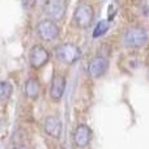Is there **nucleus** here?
Returning <instances> with one entry per match:
<instances>
[{"label": "nucleus", "mask_w": 149, "mask_h": 149, "mask_svg": "<svg viewBox=\"0 0 149 149\" xmlns=\"http://www.w3.org/2000/svg\"><path fill=\"white\" fill-rule=\"evenodd\" d=\"M65 90V76L55 72L52 74L51 85H50V97L52 101H60Z\"/></svg>", "instance_id": "nucleus-6"}, {"label": "nucleus", "mask_w": 149, "mask_h": 149, "mask_svg": "<svg viewBox=\"0 0 149 149\" xmlns=\"http://www.w3.org/2000/svg\"><path fill=\"white\" fill-rule=\"evenodd\" d=\"M93 18H94V9L88 3H80L74 9L73 15V22L77 28L80 29H88L92 26Z\"/></svg>", "instance_id": "nucleus-2"}, {"label": "nucleus", "mask_w": 149, "mask_h": 149, "mask_svg": "<svg viewBox=\"0 0 149 149\" xmlns=\"http://www.w3.org/2000/svg\"><path fill=\"white\" fill-rule=\"evenodd\" d=\"M149 34L147 29L143 26H131L127 29L123 36V42L131 49H140L148 42Z\"/></svg>", "instance_id": "nucleus-1"}, {"label": "nucleus", "mask_w": 149, "mask_h": 149, "mask_svg": "<svg viewBox=\"0 0 149 149\" xmlns=\"http://www.w3.org/2000/svg\"><path fill=\"white\" fill-rule=\"evenodd\" d=\"M55 55L56 58L64 64H73L81 56V50L73 43H70V42H65V43H62L56 47L55 50Z\"/></svg>", "instance_id": "nucleus-3"}, {"label": "nucleus", "mask_w": 149, "mask_h": 149, "mask_svg": "<svg viewBox=\"0 0 149 149\" xmlns=\"http://www.w3.org/2000/svg\"><path fill=\"white\" fill-rule=\"evenodd\" d=\"M13 94V85L9 81H1L0 84V97L3 101H8Z\"/></svg>", "instance_id": "nucleus-12"}, {"label": "nucleus", "mask_w": 149, "mask_h": 149, "mask_svg": "<svg viewBox=\"0 0 149 149\" xmlns=\"http://www.w3.org/2000/svg\"><path fill=\"white\" fill-rule=\"evenodd\" d=\"M13 149H26V148L25 147H15Z\"/></svg>", "instance_id": "nucleus-15"}, {"label": "nucleus", "mask_w": 149, "mask_h": 149, "mask_svg": "<svg viewBox=\"0 0 149 149\" xmlns=\"http://www.w3.org/2000/svg\"><path fill=\"white\" fill-rule=\"evenodd\" d=\"M90 139H92V131L86 124H80L76 127L74 130V135H73V140L76 147L79 148H85L89 145Z\"/></svg>", "instance_id": "nucleus-10"}, {"label": "nucleus", "mask_w": 149, "mask_h": 149, "mask_svg": "<svg viewBox=\"0 0 149 149\" xmlns=\"http://www.w3.org/2000/svg\"><path fill=\"white\" fill-rule=\"evenodd\" d=\"M59 26L52 18H46L38 22L37 25V34L45 42H51L59 36Z\"/></svg>", "instance_id": "nucleus-4"}, {"label": "nucleus", "mask_w": 149, "mask_h": 149, "mask_svg": "<svg viewBox=\"0 0 149 149\" xmlns=\"http://www.w3.org/2000/svg\"><path fill=\"white\" fill-rule=\"evenodd\" d=\"M21 3H22V8H24V9L29 10V9H31V8L36 7L37 0H22Z\"/></svg>", "instance_id": "nucleus-14"}, {"label": "nucleus", "mask_w": 149, "mask_h": 149, "mask_svg": "<svg viewBox=\"0 0 149 149\" xmlns=\"http://www.w3.org/2000/svg\"><path fill=\"white\" fill-rule=\"evenodd\" d=\"M68 0H47L46 1V12L51 16L52 20H59L67 12Z\"/></svg>", "instance_id": "nucleus-7"}, {"label": "nucleus", "mask_w": 149, "mask_h": 149, "mask_svg": "<svg viewBox=\"0 0 149 149\" xmlns=\"http://www.w3.org/2000/svg\"><path fill=\"white\" fill-rule=\"evenodd\" d=\"M41 93V84L37 77H29L25 82V94L30 100H37Z\"/></svg>", "instance_id": "nucleus-11"}, {"label": "nucleus", "mask_w": 149, "mask_h": 149, "mask_svg": "<svg viewBox=\"0 0 149 149\" xmlns=\"http://www.w3.org/2000/svg\"><path fill=\"white\" fill-rule=\"evenodd\" d=\"M50 60V54L42 45H36L29 51V64L33 70L45 67Z\"/></svg>", "instance_id": "nucleus-5"}, {"label": "nucleus", "mask_w": 149, "mask_h": 149, "mask_svg": "<svg viewBox=\"0 0 149 149\" xmlns=\"http://www.w3.org/2000/svg\"><path fill=\"white\" fill-rule=\"evenodd\" d=\"M107 30H109V22L107 21H100V22L95 25L94 30H93V38H100V37L103 36Z\"/></svg>", "instance_id": "nucleus-13"}, {"label": "nucleus", "mask_w": 149, "mask_h": 149, "mask_svg": "<svg viewBox=\"0 0 149 149\" xmlns=\"http://www.w3.org/2000/svg\"><path fill=\"white\" fill-rule=\"evenodd\" d=\"M43 130L52 139H59L62 135V122L58 116L50 115L45 119Z\"/></svg>", "instance_id": "nucleus-9"}, {"label": "nucleus", "mask_w": 149, "mask_h": 149, "mask_svg": "<svg viewBox=\"0 0 149 149\" xmlns=\"http://www.w3.org/2000/svg\"><path fill=\"white\" fill-rule=\"evenodd\" d=\"M109 68V62L105 56H97L94 59L90 60L89 65H88V71L89 74L93 79H100L103 74L107 72Z\"/></svg>", "instance_id": "nucleus-8"}]
</instances>
